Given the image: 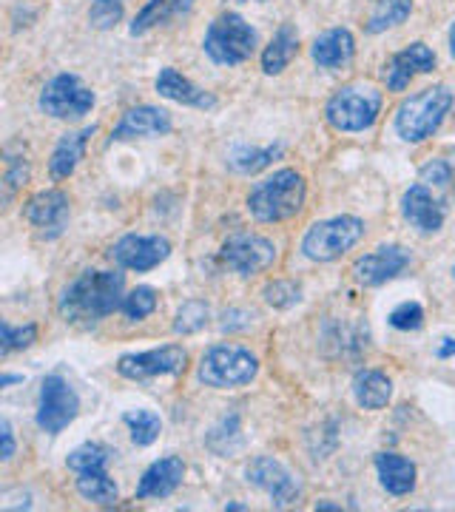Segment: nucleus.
<instances>
[{"label": "nucleus", "mask_w": 455, "mask_h": 512, "mask_svg": "<svg viewBox=\"0 0 455 512\" xmlns=\"http://www.w3.org/2000/svg\"><path fill=\"white\" fill-rule=\"evenodd\" d=\"M126 279L120 271H83L60 293L57 311L72 325H97L123 305Z\"/></svg>", "instance_id": "obj_1"}, {"label": "nucleus", "mask_w": 455, "mask_h": 512, "mask_svg": "<svg viewBox=\"0 0 455 512\" xmlns=\"http://www.w3.org/2000/svg\"><path fill=\"white\" fill-rule=\"evenodd\" d=\"M305 202V180L299 171L282 168L273 177L256 183L248 194V211L259 222H282L296 217Z\"/></svg>", "instance_id": "obj_2"}, {"label": "nucleus", "mask_w": 455, "mask_h": 512, "mask_svg": "<svg viewBox=\"0 0 455 512\" xmlns=\"http://www.w3.org/2000/svg\"><path fill=\"white\" fill-rule=\"evenodd\" d=\"M450 109L453 92L447 86H430L424 92L410 94L396 111V131L404 143H421L436 134Z\"/></svg>", "instance_id": "obj_3"}, {"label": "nucleus", "mask_w": 455, "mask_h": 512, "mask_svg": "<svg viewBox=\"0 0 455 512\" xmlns=\"http://www.w3.org/2000/svg\"><path fill=\"white\" fill-rule=\"evenodd\" d=\"M202 49L217 66H237L256 52V29L237 12H225L208 26Z\"/></svg>", "instance_id": "obj_4"}, {"label": "nucleus", "mask_w": 455, "mask_h": 512, "mask_svg": "<svg viewBox=\"0 0 455 512\" xmlns=\"http://www.w3.org/2000/svg\"><path fill=\"white\" fill-rule=\"evenodd\" d=\"M256 373H259V359L239 345H214L211 350H205L197 370L200 382L217 390H234L242 384H251Z\"/></svg>", "instance_id": "obj_5"}, {"label": "nucleus", "mask_w": 455, "mask_h": 512, "mask_svg": "<svg viewBox=\"0 0 455 512\" xmlns=\"http://www.w3.org/2000/svg\"><path fill=\"white\" fill-rule=\"evenodd\" d=\"M382 92L367 83H353L333 94L325 106V117L336 131H364L379 120Z\"/></svg>", "instance_id": "obj_6"}, {"label": "nucleus", "mask_w": 455, "mask_h": 512, "mask_svg": "<svg viewBox=\"0 0 455 512\" xmlns=\"http://www.w3.org/2000/svg\"><path fill=\"white\" fill-rule=\"evenodd\" d=\"M364 237V222L359 217H333L310 225L302 239V254L310 262H333L350 251Z\"/></svg>", "instance_id": "obj_7"}, {"label": "nucleus", "mask_w": 455, "mask_h": 512, "mask_svg": "<svg viewBox=\"0 0 455 512\" xmlns=\"http://www.w3.org/2000/svg\"><path fill=\"white\" fill-rule=\"evenodd\" d=\"M80 413V399L74 387L60 373L46 376L40 384V402H37V427L43 433H63Z\"/></svg>", "instance_id": "obj_8"}, {"label": "nucleus", "mask_w": 455, "mask_h": 512, "mask_svg": "<svg viewBox=\"0 0 455 512\" xmlns=\"http://www.w3.org/2000/svg\"><path fill=\"white\" fill-rule=\"evenodd\" d=\"M94 106V92L77 74H57L40 92V109L55 120H80Z\"/></svg>", "instance_id": "obj_9"}, {"label": "nucleus", "mask_w": 455, "mask_h": 512, "mask_svg": "<svg viewBox=\"0 0 455 512\" xmlns=\"http://www.w3.org/2000/svg\"><path fill=\"white\" fill-rule=\"evenodd\" d=\"M222 262L239 276H254L268 271L276 262V245L271 239L259 237V234H234L222 245Z\"/></svg>", "instance_id": "obj_10"}, {"label": "nucleus", "mask_w": 455, "mask_h": 512, "mask_svg": "<svg viewBox=\"0 0 455 512\" xmlns=\"http://www.w3.org/2000/svg\"><path fill=\"white\" fill-rule=\"evenodd\" d=\"M188 365V353L180 345L146 350V353H126L117 362V373L126 379H151V376H180Z\"/></svg>", "instance_id": "obj_11"}, {"label": "nucleus", "mask_w": 455, "mask_h": 512, "mask_svg": "<svg viewBox=\"0 0 455 512\" xmlns=\"http://www.w3.org/2000/svg\"><path fill=\"white\" fill-rule=\"evenodd\" d=\"M171 254V242L165 237H143V234H128L120 242H114L111 248V259L120 265V268H128V271H151L157 268L160 262H165Z\"/></svg>", "instance_id": "obj_12"}, {"label": "nucleus", "mask_w": 455, "mask_h": 512, "mask_svg": "<svg viewBox=\"0 0 455 512\" xmlns=\"http://www.w3.org/2000/svg\"><path fill=\"white\" fill-rule=\"evenodd\" d=\"M248 481L259 487L262 493L271 495L276 507H288L302 493L291 470L271 456H259L248 464Z\"/></svg>", "instance_id": "obj_13"}, {"label": "nucleus", "mask_w": 455, "mask_h": 512, "mask_svg": "<svg viewBox=\"0 0 455 512\" xmlns=\"http://www.w3.org/2000/svg\"><path fill=\"white\" fill-rule=\"evenodd\" d=\"M26 220L43 239L60 237L69 222V197L57 188L40 191L26 202Z\"/></svg>", "instance_id": "obj_14"}, {"label": "nucleus", "mask_w": 455, "mask_h": 512, "mask_svg": "<svg viewBox=\"0 0 455 512\" xmlns=\"http://www.w3.org/2000/svg\"><path fill=\"white\" fill-rule=\"evenodd\" d=\"M407 262H410V254H407L401 245H382V248H376L373 254L356 259L353 276H356L362 285L376 288V285H384L387 279L399 276L401 271L407 268Z\"/></svg>", "instance_id": "obj_15"}, {"label": "nucleus", "mask_w": 455, "mask_h": 512, "mask_svg": "<svg viewBox=\"0 0 455 512\" xmlns=\"http://www.w3.org/2000/svg\"><path fill=\"white\" fill-rule=\"evenodd\" d=\"M401 214L421 234H436L444 225V205L436 200V194L424 183L410 185L401 200Z\"/></svg>", "instance_id": "obj_16"}, {"label": "nucleus", "mask_w": 455, "mask_h": 512, "mask_svg": "<svg viewBox=\"0 0 455 512\" xmlns=\"http://www.w3.org/2000/svg\"><path fill=\"white\" fill-rule=\"evenodd\" d=\"M433 69H436L433 49L424 46V43H413V46H407L404 52H399V55L387 63L384 80H387V89L390 92H404L416 74H427L433 72Z\"/></svg>", "instance_id": "obj_17"}, {"label": "nucleus", "mask_w": 455, "mask_h": 512, "mask_svg": "<svg viewBox=\"0 0 455 512\" xmlns=\"http://www.w3.org/2000/svg\"><path fill=\"white\" fill-rule=\"evenodd\" d=\"M171 114L157 106H137L123 114L111 131V140H137V137H163L171 131Z\"/></svg>", "instance_id": "obj_18"}, {"label": "nucleus", "mask_w": 455, "mask_h": 512, "mask_svg": "<svg viewBox=\"0 0 455 512\" xmlns=\"http://www.w3.org/2000/svg\"><path fill=\"white\" fill-rule=\"evenodd\" d=\"M185 478V461L177 456L160 458L148 467L140 484H137V498H168Z\"/></svg>", "instance_id": "obj_19"}, {"label": "nucleus", "mask_w": 455, "mask_h": 512, "mask_svg": "<svg viewBox=\"0 0 455 512\" xmlns=\"http://www.w3.org/2000/svg\"><path fill=\"white\" fill-rule=\"evenodd\" d=\"M353 55H356V40L350 35V29H330L316 37L310 46L313 63H319L322 69H345Z\"/></svg>", "instance_id": "obj_20"}, {"label": "nucleus", "mask_w": 455, "mask_h": 512, "mask_svg": "<svg viewBox=\"0 0 455 512\" xmlns=\"http://www.w3.org/2000/svg\"><path fill=\"white\" fill-rule=\"evenodd\" d=\"M157 92L163 94L165 100H174L180 106H194V109H214L217 100L208 92H202L200 86H194L185 74L177 69H163L157 77Z\"/></svg>", "instance_id": "obj_21"}, {"label": "nucleus", "mask_w": 455, "mask_h": 512, "mask_svg": "<svg viewBox=\"0 0 455 512\" xmlns=\"http://www.w3.org/2000/svg\"><path fill=\"white\" fill-rule=\"evenodd\" d=\"M376 470L390 495H407L416 487V464L399 453H376Z\"/></svg>", "instance_id": "obj_22"}, {"label": "nucleus", "mask_w": 455, "mask_h": 512, "mask_svg": "<svg viewBox=\"0 0 455 512\" xmlns=\"http://www.w3.org/2000/svg\"><path fill=\"white\" fill-rule=\"evenodd\" d=\"M91 134H94V126L83 128V131H77V134H66V137L57 143V148L52 151V160H49V171H52L55 180L72 177L74 168L80 165L83 154H86V143H89Z\"/></svg>", "instance_id": "obj_23"}, {"label": "nucleus", "mask_w": 455, "mask_h": 512, "mask_svg": "<svg viewBox=\"0 0 455 512\" xmlns=\"http://www.w3.org/2000/svg\"><path fill=\"white\" fill-rule=\"evenodd\" d=\"M353 396L364 410H382L393 396V382L384 376L382 370H362L353 379Z\"/></svg>", "instance_id": "obj_24"}, {"label": "nucleus", "mask_w": 455, "mask_h": 512, "mask_svg": "<svg viewBox=\"0 0 455 512\" xmlns=\"http://www.w3.org/2000/svg\"><path fill=\"white\" fill-rule=\"evenodd\" d=\"M296 49H299V35L293 32V26H282V29L273 35L271 43L265 46V52H262V72H285V66L293 60Z\"/></svg>", "instance_id": "obj_25"}, {"label": "nucleus", "mask_w": 455, "mask_h": 512, "mask_svg": "<svg viewBox=\"0 0 455 512\" xmlns=\"http://www.w3.org/2000/svg\"><path fill=\"white\" fill-rule=\"evenodd\" d=\"M77 493L83 495L86 501L97 504V507H114L117 504V484L111 481L106 467L103 470H86V473H77Z\"/></svg>", "instance_id": "obj_26"}, {"label": "nucleus", "mask_w": 455, "mask_h": 512, "mask_svg": "<svg viewBox=\"0 0 455 512\" xmlns=\"http://www.w3.org/2000/svg\"><path fill=\"white\" fill-rule=\"evenodd\" d=\"M413 12V0H379L373 15L367 20V32L370 35H382L387 29L399 26Z\"/></svg>", "instance_id": "obj_27"}, {"label": "nucleus", "mask_w": 455, "mask_h": 512, "mask_svg": "<svg viewBox=\"0 0 455 512\" xmlns=\"http://www.w3.org/2000/svg\"><path fill=\"white\" fill-rule=\"evenodd\" d=\"M123 421L128 424V430H131V441L137 444V447H148V444H154L157 436H160V430H163V421L160 416L154 413V410H128Z\"/></svg>", "instance_id": "obj_28"}, {"label": "nucleus", "mask_w": 455, "mask_h": 512, "mask_svg": "<svg viewBox=\"0 0 455 512\" xmlns=\"http://www.w3.org/2000/svg\"><path fill=\"white\" fill-rule=\"evenodd\" d=\"M282 154V146H271V148H237L231 154V168L239 171V174H256L262 171L265 165H271V160H276Z\"/></svg>", "instance_id": "obj_29"}, {"label": "nucleus", "mask_w": 455, "mask_h": 512, "mask_svg": "<svg viewBox=\"0 0 455 512\" xmlns=\"http://www.w3.org/2000/svg\"><path fill=\"white\" fill-rule=\"evenodd\" d=\"M109 456V447H103V444H97V441H89V444H80L77 450H72L69 458H66V464H69V470H74V473L103 470Z\"/></svg>", "instance_id": "obj_30"}, {"label": "nucleus", "mask_w": 455, "mask_h": 512, "mask_svg": "<svg viewBox=\"0 0 455 512\" xmlns=\"http://www.w3.org/2000/svg\"><path fill=\"white\" fill-rule=\"evenodd\" d=\"M208 305L200 302V299H191L185 302L180 311H177V319H174V333L177 336H191V333H200L205 325H208Z\"/></svg>", "instance_id": "obj_31"}, {"label": "nucleus", "mask_w": 455, "mask_h": 512, "mask_svg": "<svg viewBox=\"0 0 455 512\" xmlns=\"http://www.w3.org/2000/svg\"><path fill=\"white\" fill-rule=\"evenodd\" d=\"M180 6V0H148L146 6L140 9V15L131 23V35H143L151 26L163 23V20L171 18V12Z\"/></svg>", "instance_id": "obj_32"}, {"label": "nucleus", "mask_w": 455, "mask_h": 512, "mask_svg": "<svg viewBox=\"0 0 455 512\" xmlns=\"http://www.w3.org/2000/svg\"><path fill=\"white\" fill-rule=\"evenodd\" d=\"M154 308H157V291H154V288H148V285L134 288V291L128 293L126 299H123V305H120V311L126 313L131 322L146 319L148 313H154Z\"/></svg>", "instance_id": "obj_33"}, {"label": "nucleus", "mask_w": 455, "mask_h": 512, "mask_svg": "<svg viewBox=\"0 0 455 512\" xmlns=\"http://www.w3.org/2000/svg\"><path fill=\"white\" fill-rule=\"evenodd\" d=\"M299 299H302L299 285H293L288 279H273L271 285H265V302H268L271 308L288 311V308H293Z\"/></svg>", "instance_id": "obj_34"}, {"label": "nucleus", "mask_w": 455, "mask_h": 512, "mask_svg": "<svg viewBox=\"0 0 455 512\" xmlns=\"http://www.w3.org/2000/svg\"><path fill=\"white\" fill-rule=\"evenodd\" d=\"M123 18V0H94L91 3L89 20L97 29H111Z\"/></svg>", "instance_id": "obj_35"}, {"label": "nucleus", "mask_w": 455, "mask_h": 512, "mask_svg": "<svg viewBox=\"0 0 455 512\" xmlns=\"http://www.w3.org/2000/svg\"><path fill=\"white\" fill-rule=\"evenodd\" d=\"M390 325L396 330H419L424 325V311L419 302H401L399 308L390 313Z\"/></svg>", "instance_id": "obj_36"}, {"label": "nucleus", "mask_w": 455, "mask_h": 512, "mask_svg": "<svg viewBox=\"0 0 455 512\" xmlns=\"http://www.w3.org/2000/svg\"><path fill=\"white\" fill-rule=\"evenodd\" d=\"M37 339L35 325H26V328H12L9 322H3V356L12 353V350L29 348Z\"/></svg>", "instance_id": "obj_37"}, {"label": "nucleus", "mask_w": 455, "mask_h": 512, "mask_svg": "<svg viewBox=\"0 0 455 512\" xmlns=\"http://www.w3.org/2000/svg\"><path fill=\"white\" fill-rule=\"evenodd\" d=\"M29 177V165L20 163L18 157H9V174H6V185H9V194L20 188V183H26Z\"/></svg>", "instance_id": "obj_38"}, {"label": "nucleus", "mask_w": 455, "mask_h": 512, "mask_svg": "<svg viewBox=\"0 0 455 512\" xmlns=\"http://www.w3.org/2000/svg\"><path fill=\"white\" fill-rule=\"evenodd\" d=\"M0 436H3V453H0V458L9 461V458L15 456V436H12V424L6 419L0 421Z\"/></svg>", "instance_id": "obj_39"}, {"label": "nucleus", "mask_w": 455, "mask_h": 512, "mask_svg": "<svg viewBox=\"0 0 455 512\" xmlns=\"http://www.w3.org/2000/svg\"><path fill=\"white\" fill-rule=\"evenodd\" d=\"M438 356H441V359H450V356H455V339H444V345L438 348Z\"/></svg>", "instance_id": "obj_40"}, {"label": "nucleus", "mask_w": 455, "mask_h": 512, "mask_svg": "<svg viewBox=\"0 0 455 512\" xmlns=\"http://www.w3.org/2000/svg\"><path fill=\"white\" fill-rule=\"evenodd\" d=\"M15 382H23V376H12V373H6V376L0 379V387H9V384H15Z\"/></svg>", "instance_id": "obj_41"}, {"label": "nucleus", "mask_w": 455, "mask_h": 512, "mask_svg": "<svg viewBox=\"0 0 455 512\" xmlns=\"http://www.w3.org/2000/svg\"><path fill=\"white\" fill-rule=\"evenodd\" d=\"M450 52H453L455 57V23H453V29H450Z\"/></svg>", "instance_id": "obj_42"}, {"label": "nucleus", "mask_w": 455, "mask_h": 512, "mask_svg": "<svg viewBox=\"0 0 455 512\" xmlns=\"http://www.w3.org/2000/svg\"><path fill=\"white\" fill-rule=\"evenodd\" d=\"M453 274H455V268H453Z\"/></svg>", "instance_id": "obj_43"}]
</instances>
